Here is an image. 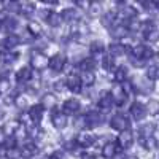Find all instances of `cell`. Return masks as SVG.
I'll return each instance as SVG.
<instances>
[{
    "instance_id": "6",
    "label": "cell",
    "mask_w": 159,
    "mask_h": 159,
    "mask_svg": "<svg viewBox=\"0 0 159 159\" xmlns=\"http://www.w3.org/2000/svg\"><path fill=\"white\" fill-rule=\"evenodd\" d=\"M49 119H51V124L54 126L56 129H65L67 127V115H65L64 111L52 110Z\"/></svg>"
},
{
    "instance_id": "42",
    "label": "cell",
    "mask_w": 159,
    "mask_h": 159,
    "mask_svg": "<svg viewBox=\"0 0 159 159\" xmlns=\"http://www.w3.org/2000/svg\"><path fill=\"white\" fill-rule=\"evenodd\" d=\"M142 142V147L145 150H153L156 147V139L154 137H148V139H140Z\"/></svg>"
},
{
    "instance_id": "16",
    "label": "cell",
    "mask_w": 159,
    "mask_h": 159,
    "mask_svg": "<svg viewBox=\"0 0 159 159\" xmlns=\"http://www.w3.org/2000/svg\"><path fill=\"white\" fill-rule=\"evenodd\" d=\"M110 35L113 38H116V40H121V38H124V37L129 35V27H127L124 22H116L113 27L110 29Z\"/></svg>"
},
{
    "instance_id": "4",
    "label": "cell",
    "mask_w": 159,
    "mask_h": 159,
    "mask_svg": "<svg viewBox=\"0 0 159 159\" xmlns=\"http://www.w3.org/2000/svg\"><path fill=\"white\" fill-rule=\"evenodd\" d=\"M65 65H67V57L64 54H54L49 59V70L52 73H61L64 72Z\"/></svg>"
},
{
    "instance_id": "8",
    "label": "cell",
    "mask_w": 159,
    "mask_h": 159,
    "mask_svg": "<svg viewBox=\"0 0 159 159\" xmlns=\"http://www.w3.org/2000/svg\"><path fill=\"white\" fill-rule=\"evenodd\" d=\"M80 110H81V102H80L78 99H75V97L67 99L62 103V111L65 115H78Z\"/></svg>"
},
{
    "instance_id": "41",
    "label": "cell",
    "mask_w": 159,
    "mask_h": 159,
    "mask_svg": "<svg viewBox=\"0 0 159 159\" xmlns=\"http://www.w3.org/2000/svg\"><path fill=\"white\" fill-rule=\"evenodd\" d=\"M27 30L32 34V37H40V34H42V27H40L38 22H29Z\"/></svg>"
},
{
    "instance_id": "25",
    "label": "cell",
    "mask_w": 159,
    "mask_h": 159,
    "mask_svg": "<svg viewBox=\"0 0 159 159\" xmlns=\"http://www.w3.org/2000/svg\"><path fill=\"white\" fill-rule=\"evenodd\" d=\"M34 154H37V145L34 142H25L22 145V150H21V156L25 157V159H29L32 157Z\"/></svg>"
},
{
    "instance_id": "35",
    "label": "cell",
    "mask_w": 159,
    "mask_h": 159,
    "mask_svg": "<svg viewBox=\"0 0 159 159\" xmlns=\"http://www.w3.org/2000/svg\"><path fill=\"white\" fill-rule=\"evenodd\" d=\"M143 8L147 10L150 15H154V13L159 11V2L157 0H148V2L143 3Z\"/></svg>"
},
{
    "instance_id": "19",
    "label": "cell",
    "mask_w": 159,
    "mask_h": 159,
    "mask_svg": "<svg viewBox=\"0 0 159 159\" xmlns=\"http://www.w3.org/2000/svg\"><path fill=\"white\" fill-rule=\"evenodd\" d=\"M32 70L29 67H21L18 72H16V81L21 83V84H25V83H29L30 80H32Z\"/></svg>"
},
{
    "instance_id": "56",
    "label": "cell",
    "mask_w": 159,
    "mask_h": 159,
    "mask_svg": "<svg viewBox=\"0 0 159 159\" xmlns=\"http://www.w3.org/2000/svg\"><path fill=\"white\" fill-rule=\"evenodd\" d=\"M118 2H123V0H118Z\"/></svg>"
},
{
    "instance_id": "12",
    "label": "cell",
    "mask_w": 159,
    "mask_h": 159,
    "mask_svg": "<svg viewBox=\"0 0 159 159\" xmlns=\"http://www.w3.org/2000/svg\"><path fill=\"white\" fill-rule=\"evenodd\" d=\"M65 84H67V89L72 92H80L81 91V76L76 75V73H70L67 78H65Z\"/></svg>"
},
{
    "instance_id": "21",
    "label": "cell",
    "mask_w": 159,
    "mask_h": 159,
    "mask_svg": "<svg viewBox=\"0 0 159 159\" xmlns=\"http://www.w3.org/2000/svg\"><path fill=\"white\" fill-rule=\"evenodd\" d=\"M88 13H89L91 18L102 16L103 15V5H102V2H99V0H92L89 8H88Z\"/></svg>"
},
{
    "instance_id": "34",
    "label": "cell",
    "mask_w": 159,
    "mask_h": 159,
    "mask_svg": "<svg viewBox=\"0 0 159 159\" xmlns=\"http://www.w3.org/2000/svg\"><path fill=\"white\" fill-rule=\"evenodd\" d=\"M147 76L150 80H159V62H154L147 69Z\"/></svg>"
},
{
    "instance_id": "55",
    "label": "cell",
    "mask_w": 159,
    "mask_h": 159,
    "mask_svg": "<svg viewBox=\"0 0 159 159\" xmlns=\"http://www.w3.org/2000/svg\"><path fill=\"white\" fill-rule=\"evenodd\" d=\"M137 2H140V3H145V2H148V0H137Z\"/></svg>"
},
{
    "instance_id": "39",
    "label": "cell",
    "mask_w": 159,
    "mask_h": 159,
    "mask_svg": "<svg viewBox=\"0 0 159 159\" xmlns=\"http://www.w3.org/2000/svg\"><path fill=\"white\" fill-rule=\"evenodd\" d=\"M143 38L147 40V42H150V43H156V42H159V29L156 27L154 30H151V32H148V34H145Z\"/></svg>"
},
{
    "instance_id": "14",
    "label": "cell",
    "mask_w": 159,
    "mask_h": 159,
    "mask_svg": "<svg viewBox=\"0 0 159 159\" xmlns=\"http://www.w3.org/2000/svg\"><path fill=\"white\" fill-rule=\"evenodd\" d=\"M43 111H45V107L42 103H37V105H32V107L29 108L27 115H29V119L34 123V124H38L40 121L43 119Z\"/></svg>"
},
{
    "instance_id": "28",
    "label": "cell",
    "mask_w": 159,
    "mask_h": 159,
    "mask_svg": "<svg viewBox=\"0 0 159 159\" xmlns=\"http://www.w3.org/2000/svg\"><path fill=\"white\" fill-rule=\"evenodd\" d=\"M49 27H59V25L64 22V18H62V13H56V11H51V15L48 16L46 19Z\"/></svg>"
},
{
    "instance_id": "9",
    "label": "cell",
    "mask_w": 159,
    "mask_h": 159,
    "mask_svg": "<svg viewBox=\"0 0 159 159\" xmlns=\"http://www.w3.org/2000/svg\"><path fill=\"white\" fill-rule=\"evenodd\" d=\"M96 140H97V137L92 134V132H88V130L80 132L78 137H76L78 147H83V148H89V147H92V145L96 143Z\"/></svg>"
},
{
    "instance_id": "26",
    "label": "cell",
    "mask_w": 159,
    "mask_h": 159,
    "mask_svg": "<svg viewBox=\"0 0 159 159\" xmlns=\"http://www.w3.org/2000/svg\"><path fill=\"white\" fill-rule=\"evenodd\" d=\"M96 67H97V61L94 57H86V59H83L81 62H80L81 72H94Z\"/></svg>"
},
{
    "instance_id": "24",
    "label": "cell",
    "mask_w": 159,
    "mask_h": 159,
    "mask_svg": "<svg viewBox=\"0 0 159 159\" xmlns=\"http://www.w3.org/2000/svg\"><path fill=\"white\" fill-rule=\"evenodd\" d=\"M113 76H115V81L116 83H124L126 80H127V76H129L127 67H126V65H119V67H116Z\"/></svg>"
},
{
    "instance_id": "57",
    "label": "cell",
    "mask_w": 159,
    "mask_h": 159,
    "mask_svg": "<svg viewBox=\"0 0 159 159\" xmlns=\"http://www.w3.org/2000/svg\"><path fill=\"white\" fill-rule=\"evenodd\" d=\"M75 2H76V0H75Z\"/></svg>"
},
{
    "instance_id": "50",
    "label": "cell",
    "mask_w": 159,
    "mask_h": 159,
    "mask_svg": "<svg viewBox=\"0 0 159 159\" xmlns=\"http://www.w3.org/2000/svg\"><path fill=\"white\" fill-rule=\"evenodd\" d=\"M49 159H64V154L61 151H54V153L49 156Z\"/></svg>"
},
{
    "instance_id": "18",
    "label": "cell",
    "mask_w": 159,
    "mask_h": 159,
    "mask_svg": "<svg viewBox=\"0 0 159 159\" xmlns=\"http://www.w3.org/2000/svg\"><path fill=\"white\" fill-rule=\"evenodd\" d=\"M62 18H64V22L75 24V22L80 19V13H78V10H75V8H64V10H62Z\"/></svg>"
},
{
    "instance_id": "51",
    "label": "cell",
    "mask_w": 159,
    "mask_h": 159,
    "mask_svg": "<svg viewBox=\"0 0 159 159\" xmlns=\"http://www.w3.org/2000/svg\"><path fill=\"white\" fill-rule=\"evenodd\" d=\"M42 2H43L45 5H49V7L52 5V7H54V5H57V3H59V0H42Z\"/></svg>"
},
{
    "instance_id": "30",
    "label": "cell",
    "mask_w": 159,
    "mask_h": 159,
    "mask_svg": "<svg viewBox=\"0 0 159 159\" xmlns=\"http://www.w3.org/2000/svg\"><path fill=\"white\" fill-rule=\"evenodd\" d=\"M103 49H105V46H103L102 42H99V40H96V42H92L89 45V52H91L92 56H102L103 54Z\"/></svg>"
},
{
    "instance_id": "11",
    "label": "cell",
    "mask_w": 159,
    "mask_h": 159,
    "mask_svg": "<svg viewBox=\"0 0 159 159\" xmlns=\"http://www.w3.org/2000/svg\"><path fill=\"white\" fill-rule=\"evenodd\" d=\"M84 116H86V124H88V127H99L100 124H103V115H102L100 111L89 110Z\"/></svg>"
},
{
    "instance_id": "10",
    "label": "cell",
    "mask_w": 159,
    "mask_h": 159,
    "mask_svg": "<svg viewBox=\"0 0 159 159\" xmlns=\"http://www.w3.org/2000/svg\"><path fill=\"white\" fill-rule=\"evenodd\" d=\"M110 94L113 96V99H115V103L116 105H123L124 102H126V99H127V91H126V88L124 86H121V84H115L113 88H111V91H110Z\"/></svg>"
},
{
    "instance_id": "29",
    "label": "cell",
    "mask_w": 159,
    "mask_h": 159,
    "mask_svg": "<svg viewBox=\"0 0 159 159\" xmlns=\"http://www.w3.org/2000/svg\"><path fill=\"white\" fill-rule=\"evenodd\" d=\"M126 48H127V46H124V45H121V43H111V45L108 46L110 56L118 57V56H123V54H126Z\"/></svg>"
},
{
    "instance_id": "2",
    "label": "cell",
    "mask_w": 159,
    "mask_h": 159,
    "mask_svg": "<svg viewBox=\"0 0 159 159\" xmlns=\"http://www.w3.org/2000/svg\"><path fill=\"white\" fill-rule=\"evenodd\" d=\"M130 54L135 56V57L140 59V61H145V62H147V61L153 59L154 51H153V48H148V46H145V45H135L134 48H132Z\"/></svg>"
},
{
    "instance_id": "27",
    "label": "cell",
    "mask_w": 159,
    "mask_h": 159,
    "mask_svg": "<svg viewBox=\"0 0 159 159\" xmlns=\"http://www.w3.org/2000/svg\"><path fill=\"white\" fill-rule=\"evenodd\" d=\"M154 130H156V126L153 123H147L139 129V135H140V139H148V137H153Z\"/></svg>"
},
{
    "instance_id": "38",
    "label": "cell",
    "mask_w": 159,
    "mask_h": 159,
    "mask_svg": "<svg viewBox=\"0 0 159 159\" xmlns=\"http://www.w3.org/2000/svg\"><path fill=\"white\" fill-rule=\"evenodd\" d=\"M102 67L105 70H115V57L113 56H103L102 57Z\"/></svg>"
},
{
    "instance_id": "7",
    "label": "cell",
    "mask_w": 159,
    "mask_h": 159,
    "mask_svg": "<svg viewBox=\"0 0 159 159\" xmlns=\"http://www.w3.org/2000/svg\"><path fill=\"white\" fill-rule=\"evenodd\" d=\"M129 111H130L132 118H134L135 121H143V119L147 118V115H148L147 107H145L143 103H140V102H134V103H132Z\"/></svg>"
},
{
    "instance_id": "23",
    "label": "cell",
    "mask_w": 159,
    "mask_h": 159,
    "mask_svg": "<svg viewBox=\"0 0 159 159\" xmlns=\"http://www.w3.org/2000/svg\"><path fill=\"white\" fill-rule=\"evenodd\" d=\"M116 13L115 11H107V13H103L102 15V19H100V22H102V25L103 27H107V29H111L113 25L116 24Z\"/></svg>"
},
{
    "instance_id": "53",
    "label": "cell",
    "mask_w": 159,
    "mask_h": 159,
    "mask_svg": "<svg viewBox=\"0 0 159 159\" xmlns=\"http://www.w3.org/2000/svg\"><path fill=\"white\" fill-rule=\"evenodd\" d=\"M0 159H11V157H10V154H7V153H3L2 156H0Z\"/></svg>"
},
{
    "instance_id": "54",
    "label": "cell",
    "mask_w": 159,
    "mask_h": 159,
    "mask_svg": "<svg viewBox=\"0 0 159 159\" xmlns=\"http://www.w3.org/2000/svg\"><path fill=\"white\" fill-rule=\"evenodd\" d=\"M127 159H139V157H137V156H129Z\"/></svg>"
},
{
    "instance_id": "46",
    "label": "cell",
    "mask_w": 159,
    "mask_h": 159,
    "mask_svg": "<svg viewBox=\"0 0 159 159\" xmlns=\"http://www.w3.org/2000/svg\"><path fill=\"white\" fill-rule=\"evenodd\" d=\"M67 88V84H65V81H56L54 84H52V89H54L56 92H64V89Z\"/></svg>"
},
{
    "instance_id": "49",
    "label": "cell",
    "mask_w": 159,
    "mask_h": 159,
    "mask_svg": "<svg viewBox=\"0 0 159 159\" xmlns=\"http://www.w3.org/2000/svg\"><path fill=\"white\" fill-rule=\"evenodd\" d=\"M81 159H102V157H99L96 154H91V153H83L81 154Z\"/></svg>"
},
{
    "instance_id": "36",
    "label": "cell",
    "mask_w": 159,
    "mask_h": 159,
    "mask_svg": "<svg viewBox=\"0 0 159 159\" xmlns=\"http://www.w3.org/2000/svg\"><path fill=\"white\" fill-rule=\"evenodd\" d=\"M29 135H30L34 140H42L43 135H45V132H43V129H40V127L35 124V126H32V127L29 129Z\"/></svg>"
},
{
    "instance_id": "15",
    "label": "cell",
    "mask_w": 159,
    "mask_h": 159,
    "mask_svg": "<svg viewBox=\"0 0 159 159\" xmlns=\"http://www.w3.org/2000/svg\"><path fill=\"white\" fill-rule=\"evenodd\" d=\"M113 105H115L113 96L110 94V92H103V94L100 96V99H99V108L102 110V113L110 111L113 108Z\"/></svg>"
},
{
    "instance_id": "44",
    "label": "cell",
    "mask_w": 159,
    "mask_h": 159,
    "mask_svg": "<svg viewBox=\"0 0 159 159\" xmlns=\"http://www.w3.org/2000/svg\"><path fill=\"white\" fill-rule=\"evenodd\" d=\"M15 105L22 110V108H25V105H27V99L24 96H18V97H15Z\"/></svg>"
},
{
    "instance_id": "5",
    "label": "cell",
    "mask_w": 159,
    "mask_h": 159,
    "mask_svg": "<svg viewBox=\"0 0 159 159\" xmlns=\"http://www.w3.org/2000/svg\"><path fill=\"white\" fill-rule=\"evenodd\" d=\"M153 80H150L148 76L145 78H137L134 84H132V88H134L137 92H140V94H150V92L153 91Z\"/></svg>"
},
{
    "instance_id": "32",
    "label": "cell",
    "mask_w": 159,
    "mask_h": 159,
    "mask_svg": "<svg viewBox=\"0 0 159 159\" xmlns=\"http://www.w3.org/2000/svg\"><path fill=\"white\" fill-rule=\"evenodd\" d=\"M21 13L25 16V18H30V16H34L35 15V7H34V3H30V2H25V3H22L21 5Z\"/></svg>"
},
{
    "instance_id": "52",
    "label": "cell",
    "mask_w": 159,
    "mask_h": 159,
    "mask_svg": "<svg viewBox=\"0 0 159 159\" xmlns=\"http://www.w3.org/2000/svg\"><path fill=\"white\" fill-rule=\"evenodd\" d=\"M113 159H127V157H126V156H124L123 153H118V154H116V156H115Z\"/></svg>"
},
{
    "instance_id": "47",
    "label": "cell",
    "mask_w": 159,
    "mask_h": 159,
    "mask_svg": "<svg viewBox=\"0 0 159 159\" xmlns=\"http://www.w3.org/2000/svg\"><path fill=\"white\" fill-rule=\"evenodd\" d=\"M37 13H38V18H42L43 21H46V19H48V16L51 15V10H46V8H40Z\"/></svg>"
},
{
    "instance_id": "48",
    "label": "cell",
    "mask_w": 159,
    "mask_h": 159,
    "mask_svg": "<svg viewBox=\"0 0 159 159\" xmlns=\"http://www.w3.org/2000/svg\"><path fill=\"white\" fill-rule=\"evenodd\" d=\"M89 5H91L89 0H76V7H78L80 10H88Z\"/></svg>"
},
{
    "instance_id": "33",
    "label": "cell",
    "mask_w": 159,
    "mask_h": 159,
    "mask_svg": "<svg viewBox=\"0 0 159 159\" xmlns=\"http://www.w3.org/2000/svg\"><path fill=\"white\" fill-rule=\"evenodd\" d=\"M2 59H3V62L5 64H15L18 59H19V52H13V51H5L3 52V56H2Z\"/></svg>"
},
{
    "instance_id": "13",
    "label": "cell",
    "mask_w": 159,
    "mask_h": 159,
    "mask_svg": "<svg viewBox=\"0 0 159 159\" xmlns=\"http://www.w3.org/2000/svg\"><path fill=\"white\" fill-rule=\"evenodd\" d=\"M116 143H118L123 150H129L132 145H134V135H132V132H130V130L119 132V137H118Z\"/></svg>"
},
{
    "instance_id": "37",
    "label": "cell",
    "mask_w": 159,
    "mask_h": 159,
    "mask_svg": "<svg viewBox=\"0 0 159 159\" xmlns=\"http://www.w3.org/2000/svg\"><path fill=\"white\" fill-rule=\"evenodd\" d=\"M147 110H148V113H150V115H153V116L159 115V100L151 99V100L147 103Z\"/></svg>"
},
{
    "instance_id": "3",
    "label": "cell",
    "mask_w": 159,
    "mask_h": 159,
    "mask_svg": "<svg viewBox=\"0 0 159 159\" xmlns=\"http://www.w3.org/2000/svg\"><path fill=\"white\" fill-rule=\"evenodd\" d=\"M30 65H32L35 70L42 72V70H45L46 67H49V59H48L45 54H42V52L34 51L32 56H30Z\"/></svg>"
},
{
    "instance_id": "17",
    "label": "cell",
    "mask_w": 159,
    "mask_h": 159,
    "mask_svg": "<svg viewBox=\"0 0 159 159\" xmlns=\"http://www.w3.org/2000/svg\"><path fill=\"white\" fill-rule=\"evenodd\" d=\"M118 147L119 145L115 142H107L102 147V157L103 159H113L118 154Z\"/></svg>"
},
{
    "instance_id": "20",
    "label": "cell",
    "mask_w": 159,
    "mask_h": 159,
    "mask_svg": "<svg viewBox=\"0 0 159 159\" xmlns=\"http://www.w3.org/2000/svg\"><path fill=\"white\" fill-rule=\"evenodd\" d=\"M19 43H21L19 35L10 34V35H7V38L3 40V48H5V51H13V48H16Z\"/></svg>"
},
{
    "instance_id": "31",
    "label": "cell",
    "mask_w": 159,
    "mask_h": 159,
    "mask_svg": "<svg viewBox=\"0 0 159 159\" xmlns=\"http://www.w3.org/2000/svg\"><path fill=\"white\" fill-rule=\"evenodd\" d=\"M81 83H83V86H86V88L94 86V83H96L94 73H92V72H83V73H81Z\"/></svg>"
},
{
    "instance_id": "43",
    "label": "cell",
    "mask_w": 159,
    "mask_h": 159,
    "mask_svg": "<svg viewBox=\"0 0 159 159\" xmlns=\"http://www.w3.org/2000/svg\"><path fill=\"white\" fill-rule=\"evenodd\" d=\"M3 10H8L11 15L13 13H18V11H21V5L16 2V0H10V2L7 3V7L3 8Z\"/></svg>"
},
{
    "instance_id": "1",
    "label": "cell",
    "mask_w": 159,
    "mask_h": 159,
    "mask_svg": "<svg viewBox=\"0 0 159 159\" xmlns=\"http://www.w3.org/2000/svg\"><path fill=\"white\" fill-rule=\"evenodd\" d=\"M110 126L111 129L118 130V132H124V130H129V126H130V121L129 118L123 113H118L115 115L111 119H110Z\"/></svg>"
},
{
    "instance_id": "22",
    "label": "cell",
    "mask_w": 159,
    "mask_h": 159,
    "mask_svg": "<svg viewBox=\"0 0 159 159\" xmlns=\"http://www.w3.org/2000/svg\"><path fill=\"white\" fill-rule=\"evenodd\" d=\"M139 16V11L134 8V7H124L121 11H119V18H121L123 21H132V19H135Z\"/></svg>"
},
{
    "instance_id": "40",
    "label": "cell",
    "mask_w": 159,
    "mask_h": 159,
    "mask_svg": "<svg viewBox=\"0 0 159 159\" xmlns=\"http://www.w3.org/2000/svg\"><path fill=\"white\" fill-rule=\"evenodd\" d=\"M54 103H56V99L54 96H51V94H45L43 99H42V105L45 108H51V107H54Z\"/></svg>"
},
{
    "instance_id": "45",
    "label": "cell",
    "mask_w": 159,
    "mask_h": 159,
    "mask_svg": "<svg viewBox=\"0 0 159 159\" xmlns=\"http://www.w3.org/2000/svg\"><path fill=\"white\" fill-rule=\"evenodd\" d=\"M8 89H10V80H8L7 76H3L2 83H0V91L5 94V92H8Z\"/></svg>"
}]
</instances>
